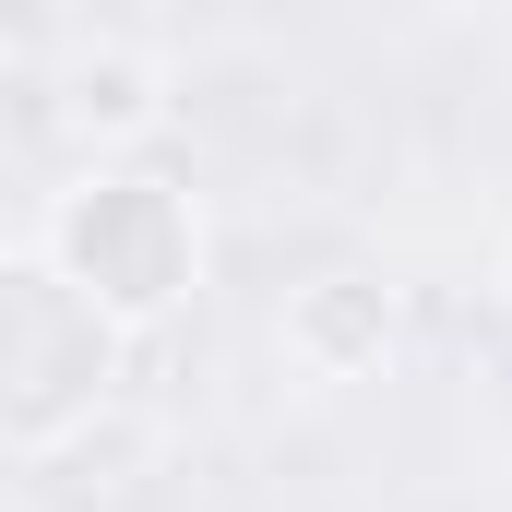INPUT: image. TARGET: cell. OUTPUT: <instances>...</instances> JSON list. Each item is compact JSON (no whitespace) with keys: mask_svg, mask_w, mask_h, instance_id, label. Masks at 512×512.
<instances>
[{"mask_svg":"<svg viewBox=\"0 0 512 512\" xmlns=\"http://www.w3.org/2000/svg\"><path fill=\"white\" fill-rule=\"evenodd\" d=\"M120 370V322L60 274V262L0 251V441H60L96 417Z\"/></svg>","mask_w":512,"mask_h":512,"instance_id":"cell-1","label":"cell"},{"mask_svg":"<svg viewBox=\"0 0 512 512\" xmlns=\"http://www.w3.org/2000/svg\"><path fill=\"white\" fill-rule=\"evenodd\" d=\"M60 274L108 310V322H155V310H179V286H191V203L167 191V179H84L72 203H60Z\"/></svg>","mask_w":512,"mask_h":512,"instance_id":"cell-2","label":"cell"},{"mask_svg":"<svg viewBox=\"0 0 512 512\" xmlns=\"http://www.w3.org/2000/svg\"><path fill=\"white\" fill-rule=\"evenodd\" d=\"M286 346L310 358V370H370L393 346V286H370V274H322V286H298V310H286Z\"/></svg>","mask_w":512,"mask_h":512,"instance_id":"cell-3","label":"cell"},{"mask_svg":"<svg viewBox=\"0 0 512 512\" xmlns=\"http://www.w3.org/2000/svg\"><path fill=\"white\" fill-rule=\"evenodd\" d=\"M72 120L84 131H143L155 120V72H143L131 48H96V60L72 72Z\"/></svg>","mask_w":512,"mask_h":512,"instance_id":"cell-4","label":"cell"},{"mask_svg":"<svg viewBox=\"0 0 512 512\" xmlns=\"http://www.w3.org/2000/svg\"><path fill=\"white\" fill-rule=\"evenodd\" d=\"M501 310H512V286H501Z\"/></svg>","mask_w":512,"mask_h":512,"instance_id":"cell-5","label":"cell"}]
</instances>
